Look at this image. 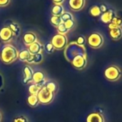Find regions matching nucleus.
Returning a JSON list of instances; mask_svg holds the SVG:
<instances>
[{
  "mask_svg": "<svg viewBox=\"0 0 122 122\" xmlns=\"http://www.w3.org/2000/svg\"><path fill=\"white\" fill-rule=\"evenodd\" d=\"M19 55V52L16 48L9 44L4 45L0 53V57L1 61L5 64H11L14 62Z\"/></svg>",
  "mask_w": 122,
  "mask_h": 122,
  "instance_id": "f257e3e1",
  "label": "nucleus"
},
{
  "mask_svg": "<svg viewBox=\"0 0 122 122\" xmlns=\"http://www.w3.org/2000/svg\"><path fill=\"white\" fill-rule=\"evenodd\" d=\"M100 10H101V12H102V13H104V12H106L108 9H107V7L106 6V5H104V4H102L100 6Z\"/></svg>",
  "mask_w": 122,
  "mask_h": 122,
  "instance_id": "473e14b6",
  "label": "nucleus"
},
{
  "mask_svg": "<svg viewBox=\"0 0 122 122\" xmlns=\"http://www.w3.org/2000/svg\"><path fill=\"white\" fill-rule=\"evenodd\" d=\"M52 1L55 4H61L64 1V0H52Z\"/></svg>",
  "mask_w": 122,
  "mask_h": 122,
  "instance_id": "72a5a7b5",
  "label": "nucleus"
},
{
  "mask_svg": "<svg viewBox=\"0 0 122 122\" xmlns=\"http://www.w3.org/2000/svg\"><path fill=\"white\" fill-rule=\"evenodd\" d=\"M43 87V86L39 84L33 83L29 87V92L30 95H37L39 91L41 90V88Z\"/></svg>",
  "mask_w": 122,
  "mask_h": 122,
  "instance_id": "aec40b11",
  "label": "nucleus"
},
{
  "mask_svg": "<svg viewBox=\"0 0 122 122\" xmlns=\"http://www.w3.org/2000/svg\"><path fill=\"white\" fill-rule=\"evenodd\" d=\"M57 31H58L59 34H61V35H66V34L69 32V30H68V29H66V27H65L64 22L61 23V24H59V25L57 27Z\"/></svg>",
  "mask_w": 122,
  "mask_h": 122,
  "instance_id": "393cba45",
  "label": "nucleus"
},
{
  "mask_svg": "<svg viewBox=\"0 0 122 122\" xmlns=\"http://www.w3.org/2000/svg\"><path fill=\"white\" fill-rule=\"evenodd\" d=\"M86 122H104L103 116L97 112L91 113L86 118Z\"/></svg>",
  "mask_w": 122,
  "mask_h": 122,
  "instance_id": "ddd939ff",
  "label": "nucleus"
},
{
  "mask_svg": "<svg viewBox=\"0 0 122 122\" xmlns=\"http://www.w3.org/2000/svg\"><path fill=\"white\" fill-rule=\"evenodd\" d=\"M51 42L55 49L63 50L67 45V37L65 35H61L58 33L52 37Z\"/></svg>",
  "mask_w": 122,
  "mask_h": 122,
  "instance_id": "39448f33",
  "label": "nucleus"
},
{
  "mask_svg": "<svg viewBox=\"0 0 122 122\" xmlns=\"http://www.w3.org/2000/svg\"><path fill=\"white\" fill-rule=\"evenodd\" d=\"M23 41L26 45L29 46L30 45H31L34 42L37 41V37L34 33H33L31 32H29L24 35Z\"/></svg>",
  "mask_w": 122,
  "mask_h": 122,
  "instance_id": "1a4fd4ad",
  "label": "nucleus"
},
{
  "mask_svg": "<svg viewBox=\"0 0 122 122\" xmlns=\"http://www.w3.org/2000/svg\"><path fill=\"white\" fill-rule=\"evenodd\" d=\"M9 27L11 29V30L12 31L13 34H14V36H19L20 35V32H21V29H20V27L19 25L16 23V22H11Z\"/></svg>",
  "mask_w": 122,
  "mask_h": 122,
  "instance_id": "412c9836",
  "label": "nucleus"
},
{
  "mask_svg": "<svg viewBox=\"0 0 122 122\" xmlns=\"http://www.w3.org/2000/svg\"><path fill=\"white\" fill-rule=\"evenodd\" d=\"M87 42L92 48L97 49L101 47L104 44V37L99 32H93L89 36Z\"/></svg>",
  "mask_w": 122,
  "mask_h": 122,
  "instance_id": "20e7f679",
  "label": "nucleus"
},
{
  "mask_svg": "<svg viewBox=\"0 0 122 122\" xmlns=\"http://www.w3.org/2000/svg\"><path fill=\"white\" fill-rule=\"evenodd\" d=\"M89 13L93 17H99V16L102 15V14L100 10V7L98 5L93 6L89 10Z\"/></svg>",
  "mask_w": 122,
  "mask_h": 122,
  "instance_id": "4be33fe9",
  "label": "nucleus"
},
{
  "mask_svg": "<svg viewBox=\"0 0 122 122\" xmlns=\"http://www.w3.org/2000/svg\"><path fill=\"white\" fill-rule=\"evenodd\" d=\"M45 86L46 87V88H47L48 90H49L50 91L54 92V93L55 91L56 90V85L54 82H49Z\"/></svg>",
  "mask_w": 122,
  "mask_h": 122,
  "instance_id": "cd10ccee",
  "label": "nucleus"
},
{
  "mask_svg": "<svg viewBox=\"0 0 122 122\" xmlns=\"http://www.w3.org/2000/svg\"><path fill=\"white\" fill-rule=\"evenodd\" d=\"M116 16L115 12L112 10V9H109L107 10L106 12L102 13L101 15V20L102 21V22L105 23V24H109L112 22L113 18Z\"/></svg>",
  "mask_w": 122,
  "mask_h": 122,
  "instance_id": "9d476101",
  "label": "nucleus"
},
{
  "mask_svg": "<svg viewBox=\"0 0 122 122\" xmlns=\"http://www.w3.org/2000/svg\"><path fill=\"white\" fill-rule=\"evenodd\" d=\"M46 50L47 51V52H49V53H52V52H54V50H55V48H54V47L53 46V45L51 44V42H48L46 45Z\"/></svg>",
  "mask_w": 122,
  "mask_h": 122,
  "instance_id": "c756f323",
  "label": "nucleus"
},
{
  "mask_svg": "<svg viewBox=\"0 0 122 122\" xmlns=\"http://www.w3.org/2000/svg\"><path fill=\"white\" fill-rule=\"evenodd\" d=\"M28 47H29L28 50L31 55H36V54L41 53V51L43 50L42 45L40 42H39L38 41L34 42L33 44L30 45Z\"/></svg>",
  "mask_w": 122,
  "mask_h": 122,
  "instance_id": "9b49d317",
  "label": "nucleus"
},
{
  "mask_svg": "<svg viewBox=\"0 0 122 122\" xmlns=\"http://www.w3.org/2000/svg\"><path fill=\"white\" fill-rule=\"evenodd\" d=\"M42 60H43V55H42V53H39V54H36V55H31V58L29 59L27 63L39 64V63H41Z\"/></svg>",
  "mask_w": 122,
  "mask_h": 122,
  "instance_id": "a211bd4d",
  "label": "nucleus"
},
{
  "mask_svg": "<svg viewBox=\"0 0 122 122\" xmlns=\"http://www.w3.org/2000/svg\"><path fill=\"white\" fill-rule=\"evenodd\" d=\"M12 122H29L27 118L24 116H19L14 118Z\"/></svg>",
  "mask_w": 122,
  "mask_h": 122,
  "instance_id": "c85d7f7f",
  "label": "nucleus"
},
{
  "mask_svg": "<svg viewBox=\"0 0 122 122\" xmlns=\"http://www.w3.org/2000/svg\"><path fill=\"white\" fill-rule=\"evenodd\" d=\"M61 19L62 20V22H65L69 19H74L72 14L70 12H64L63 14L61 16Z\"/></svg>",
  "mask_w": 122,
  "mask_h": 122,
  "instance_id": "b1692460",
  "label": "nucleus"
},
{
  "mask_svg": "<svg viewBox=\"0 0 122 122\" xmlns=\"http://www.w3.org/2000/svg\"><path fill=\"white\" fill-rule=\"evenodd\" d=\"M23 72L24 74V77L23 79V83L24 84H27L29 82L32 81L34 71L32 68L29 65H25L23 68Z\"/></svg>",
  "mask_w": 122,
  "mask_h": 122,
  "instance_id": "6e6552de",
  "label": "nucleus"
},
{
  "mask_svg": "<svg viewBox=\"0 0 122 122\" xmlns=\"http://www.w3.org/2000/svg\"><path fill=\"white\" fill-rule=\"evenodd\" d=\"M87 63L86 56L84 54H78L71 60V65L77 70H83Z\"/></svg>",
  "mask_w": 122,
  "mask_h": 122,
  "instance_id": "423d86ee",
  "label": "nucleus"
},
{
  "mask_svg": "<svg viewBox=\"0 0 122 122\" xmlns=\"http://www.w3.org/2000/svg\"><path fill=\"white\" fill-rule=\"evenodd\" d=\"M112 23L114 24L117 27H122V19L117 17V16H115L112 21Z\"/></svg>",
  "mask_w": 122,
  "mask_h": 122,
  "instance_id": "a878e982",
  "label": "nucleus"
},
{
  "mask_svg": "<svg viewBox=\"0 0 122 122\" xmlns=\"http://www.w3.org/2000/svg\"><path fill=\"white\" fill-rule=\"evenodd\" d=\"M64 24L65 27H66V29H67L69 31L70 29H71L74 27V25H75V22H74V19H69V20H68V21L64 22Z\"/></svg>",
  "mask_w": 122,
  "mask_h": 122,
  "instance_id": "bb28decb",
  "label": "nucleus"
},
{
  "mask_svg": "<svg viewBox=\"0 0 122 122\" xmlns=\"http://www.w3.org/2000/svg\"><path fill=\"white\" fill-rule=\"evenodd\" d=\"M85 42H86V39H85V37H84V36H82V35H80V36L77 38V40H76V43H77L78 45H79V46L84 45L85 44Z\"/></svg>",
  "mask_w": 122,
  "mask_h": 122,
  "instance_id": "7c9ffc66",
  "label": "nucleus"
},
{
  "mask_svg": "<svg viewBox=\"0 0 122 122\" xmlns=\"http://www.w3.org/2000/svg\"><path fill=\"white\" fill-rule=\"evenodd\" d=\"M31 54L30 53L29 50L25 49L19 52L18 58L23 62H27L29 60V59L31 58Z\"/></svg>",
  "mask_w": 122,
  "mask_h": 122,
  "instance_id": "f3484780",
  "label": "nucleus"
},
{
  "mask_svg": "<svg viewBox=\"0 0 122 122\" xmlns=\"http://www.w3.org/2000/svg\"><path fill=\"white\" fill-rule=\"evenodd\" d=\"M10 0H0V6H6L9 3Z\"/></svg>",
  "mask_w": 122,
  "mask_h": 122,
  "instance_id": "2f4dec72",
  "label": "nucleus"
},
{
  "mask_svg": "<svg viewBox=\"0 0 122 122\" xmlns=\"http://www.w3.org/2000/svg\"><path fill=\"white\" fill-rule=\"evenodd\" d=\"M50 22H51V24L56 28L59 24L63 23L61 19V17H59V16H52L51 17Z\"/></svg>",
  "mask_w": 122,
  "mask_h": 122,
  "instance_id": "5701e85b",
  "label": "nucleus"
},
{
  "mask_svg": "<svg viewBox=\"0 0 122 122\" xmlns=\"http://www.w3.org/2000/svg\"><path fill=\"white\" fill-rule=\"evenodd\" d=\"M39 103L41 104H49L52 102L54 98V93L50 91L46 86H43L37 94Z\"/></svg>",
  "mask_w": 122,
  "mask_h": 122,
  "instance_id": "7ed1b4c3",
  "label": "nucleus"
},
{
  "mask_svg": "<svg viewBox=\"0 0 122 122\" xmlns=\"http://www.w3.org/2000/svg\"><path fill=\"white\" fill-rule=\"evenodd\" d=\"M64 12V6L61 4H54L51 8V14L53 16L61 17Z\"/></svg>",
  "mask_w": 122,
  "mask_h": 122,
  "instance_id": "dca6fc26",
  "label": "nucleus"
},
{
  "mask_svg": "<svg viewBox=\"0 0 122 122\" xmlns=\"http://www.w3.org/2000/svg\"><path fill=\"white\" fill-rule=\"evenodd\" d=\"M109 35L113 40H119L122 37V28L116 27L109 30Z\"/></svg>",
  "mask_w": 122,
  "mask_h": 122,
  "instance_id": "2eb2a0df",
  "label": "nucleus"
},
{
  "mask_svg": "<svg viewBox=\"0 0 122 122\" xmlns=\"http://www.w3.org/2000/svg\"><path fill=\"white\" fill-rule=\"evenodd\" d=\"M27 103L31 107H36L40 104L37 95H30L27 98Z\"/></svg>",
  "mask_w": 122,
  "mask_h": 122,
  "instance_id": "6ab92c4d",
  "label": "nucleus"
},
{
  "mask_svg": "<svg viewBox=\"0 0 122 122\" xmlns=\"http://www.w3.org/2000/svg\"><path fill=\"white\" fill-rule=\"evenodd\" d=\"M45 76L44 73L42 71H36L33 74V78L32 81L36 84L43 85V82L44 81Z\"/></svg>",
  "mask_w": 122,
  "mask_h": 122,
  "instance_id": "4468645a",
  "label": "nucleus"
},
{
  "mask_svg": "<svg viewBox=\"0 0 122 122\" xmlns=\"http://www.w3.org/2000/svg\"><path fill=\"white\" fill-rule=\"evenodd\" d=\"M69 6L74 11L82 9L85 5V0H69Z\"/></svg>",
  "mask_w": 122,
  "mask_h": 122,
  "instance_id": "f8f14e48",
  "label": "nucleus"
},
{
  "mask_svg": "<svg viewBox=\"0 0 122 122\" xmlns=\"http://www.w3.org/2000/svg\"><path fill=\"white\" fill-rule=\"evenodd\" d=\"M14 34L9 27H4L0 30V39L4 42H8L12 40Z\"/></svg>",
  "mask_w": 122,
  "mask_h": 122,
  "instance_id": "0eeeda50",
  "label": "nucleus"
},
{
  "mask_svg": "<svg viewBox=\"0 0 122 122\" xmlns=\"http://www.w3.org/2000/svg\"><path fill=\"white\" fill-rule=\"evenodd\" d=\"M122 76V70L119 67L112 65L106 68L104 71V77L108 81H117Z\"/></svg>",
  "mask_w": 122,
  "mask_h": 122,
  "instance_id": "f03ea898",
  "label": "nucleus"
},
{
  "mask_svg": "<svg viewBox=\"0 0 122 122\" xmlns=\"http://www.w3.org/2000/svg\"><path fill=\"white\" fill-rule=\"evenodd\" d=\"M1 121V113H0V122Z\"/></svg>",
  "mask_w": 122,
  "mask_h": 122,
  "instance_id": "f704fd0d",
  "label": "nucleus"
}]
</instances>
